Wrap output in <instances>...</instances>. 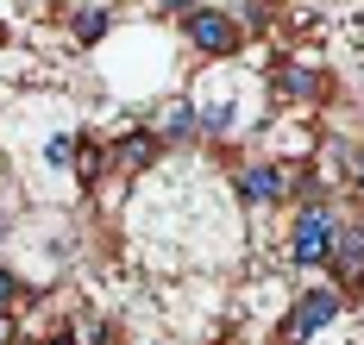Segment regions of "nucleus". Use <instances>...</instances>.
Instances as JSON below:
<instances>
[{
    "label": "nucleus",
    "mask_w": 364,
    "mask_h": 345,
    "mask_svg": "<svg viewBox=\"0 0 364 345\" xmlns=\"http://www.w3.org/2000/svg\"><path fill=\"white\" fill-rule=\"evenodd\" d=\"M333 239H339V214H333L327 201H301V214H295V226H289V264H301V270L327 264Z\"/></svg>",
    "instance_id": "nucleus-1"
},
{
    "label": "nucleus",
    "mask_w": 364,
    "mask_h": 345,
    "mask_svg": "<svg viewBox=\"0 0 364 345\" xmlns=\"http://www.w3.org/2000/svg\"><path fill=\"white\" fill-rule=\"evenodd\" d=\"M339 307H346V295H339V289H308V295H295L289 320H283V345H308L321 327H333V320H339Z\"/></svg>",
    "instance_id": "nucleus-2"
},
{
    "label": "nucleus",
    "mask_w": 364,
    "mask_h": 345,
    "mask_svg": "<svg viewBox=\"0 0 364 345\" xmlns=\"http://www.w3.org/2000/svg\"><path fill=\"white\" fill-rule=\"evenodd\" d=\"M188 44L201 57H232L239 50V19H226L220 6H195L188 13Z\"/></svg>",
    "instance_id": "nucleus-3"
},
{
    "label": "nucleus",
    "mask_w": 364,
    "mask_h": 345,
    "mask_svg": "<svg viewBox=\"0 0 364 345\" xmlns=\"http://www.w3.org/2000/svg\"><path fill=\"white\" fill-rule=\"evenodd\" d=\"M232 189H239V201H245V207H277V201L289 195V170L264 157V163H245V170L232 176Z\"/></svg>",
    "instance_id": "nucleus-4"
},
{
    "label": "nucleus",
    "mask_w": 364,
    "mask_h": 345,
    "mask_svg": "<svg viewBox=\"0 0 364 345\" xmlns=\"http://www.w3.org/2000/svg\"><path fill=\"white\" fill-rule=\"evenodd\" d=\"M333 270H339V283L346 289H364V226H339V239H333V258H327Z\"/></svg>",
    "instance_id": "nucleus-5"
},
{
    "label": "nucleus",
    "mask_w": 364,
    "mask_h": 345,
    "mask_svg": "<svg viewBox=\"0 0 364 345\" xmlns=\"http://www.w3.org/2000/svg\"><path fill=\"white\" fill-rule=\"evenodd\" d=\"M113 157H119V170H151V163L164 157V138H157V132H126V138L113 145Z\"/></svg>",
    "instance_id": "nucleus-6"
},
{
    "label": "nucleus",
    "mask_w": 364,
    "mask_h": 345,
    "mask_svg": "<svg viewBox=\"0 0 364 345\" xmlns=\"http://www.w3.org/2000/svg\"><path fill=\"white\" fill-rule=\"evenodd\" d=\"M195 126H201V119H195V107H188V101H164V114H157V126H151V132H157L164 145H182V138H195Z\"/></svg>",
    "instance_id": "nucleus-7"
},
{
    "label": "nucleus",
    "mask_w": 364,
    "mask_h": 345,
    "mask_svg": "<svg viewBox=\"0 0 364 345\" xmlns=\"http://www.w3.org/2000/svg\"><path fill=\"white\" fill-rule=\"evenodd\" d=\"M70 32H75V44H101L107 38V6H75Z\"/></svg>",
    "instance_id": "nucleus-8"
},
{
    "label": "nucleus",
    "mask_w": 364,
    "mask_h": 345,
    "mask_svg": "<svg viewBox=\"0 0 364 345\" xmlns=\"http://www.w3.org/2000/svg\"><path fill=\"white\" fill-rule=\"evenodd\" d=\"M277 88H283V94H295V101H314L321 76H314V70H301V63H283V70H277Z\"/></svg>",
    "instance_id": "nucleus-9"
},
{
    "label": "nucleus",
    "mask_w": 364,
    "mask_h": 345,
    "mask_svg": "<svg viewBox=\"0 0 364 345\" xmlns=\"http://www.w3.org/2000/svg\"><path fill=\"white\" fill-rule=\"evenodd\" d=\"M75 151H82V138H70V132H57V138L44 145V157H50L57 170H75Z\"/></svg>",
    "instance_id": "nucleus-10"
},
{
    "label": "nucleus",
    "mask_w": 364,
    "mask_h": 345,
    "mask_svg": "<svg viewBox=\"0 0 364 345\" xmlns=\"http://www.w3.org/2000/svg\"><path fill=\"white\" fill-rule=\"evenodd\" d=\"M101 170H107L101 145H82V151H75V176H82V182H101Z\"/></svg>",
    "instance_id": "nucleus-11"
},
{
    "label": "nucleus",
    "mask_w": 364,
    "mask_h": 345,
    "mask_svg": "<svg viewBox=\"0 0 364 345\" xmlns=\"http://www.w3.org/2000/svg\"><path fill=\"white\" fill-rule=\"evenodd\" d=\"M13 302H19V276L0 264V307H13Z\"/></svg>",
    "instance_id": "nucleus-12"
},
{
    "label": "nucleus",
    "mask_w": 364,
    "mask_h": 345,
    "mask_svg": "<svg viewBox=\"0 0 364 345\" xmlns=\"http://www.w3.org/2000/svg\"><path fill=\"white\" fill-rule=\"evenodd\" d=\"M270 6L277 0H245V26H270Z\"/></svg>",
    "instance_id": "nucleus-13"
},
{
    "label": "nucleus",
    "mask_w": 364,
    "mask_h": 345,
    "mask_svg": "<svg viewBox=\"0 0 364 345\" xmlns=\"http://www.w3.org/2000/svg\"><path fill=\"white\" fill-rule=\"evenodd\" d=\"M346 170H352V189L364 195V151H352V157H346Z\"/></svg>",
    "instance_id": "nucleus-14"
},
{
    "label": "nucleus",
    "mask_w": 364,
    "mask_h": 345,
    "mask_svg": "<svg viewBox=\"0 0 364 345\" xmlns=\"http://www.w3.org/2000/svg\"><path fill=\"white\" fill-rule=\"evenodd\" d=\"M19 339V327H13V307H0V345H13Z\"/></svg>",
    "instance_id": "nucleus-15"
},
{
    "label": "nucleus",
    "mask_w": 364,
    "mask_h": 345,
    "mask_svg": "<svg viewBox=\"0 0 364 345\" xmlns=\"http://www.w3.org/2000/svg\"><path fill=\"white\" fill-rule=\"evenodd\" d=\"M164 6H170V13H195V6H188V0H164Z\"/></svg>",
    "instance_id": "nucleus-16"
},
{
    "label": "nucleus",
    "mask_w": 364,
    "mask_h": 345,
    "mask_svg": "<svg viewBox=\"0 0 364 345\" xmlns=\"http://www.w3.org/2000/svg\"><path fill=\"white\" fill-rule=\"evenodd\" d=\"M44 345H75V339H70V333H57V339H44Z\"/></svg>",
    "instance_id": "nucleus-17"
},
{
    "label": "nucleus",
    "mask_w": 364,
    "mask_h": 345,
    "mask_svg": "<svg viewBox=\"0 0 364 345\" xmlns=\"http://www.w3.org/2000/svg\"><path fill=\"white\" fill-rule=\"evenodd\" d=\"M0 38H6V32H0Z\"/></svg>",
    "instance_id": "nucleus-18"
}]
</instances>
